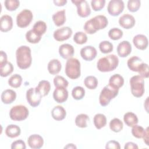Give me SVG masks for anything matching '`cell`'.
<instances>
[{"instance_id": "obj_24", "label": "cell", "mask_w": 149, "mask_h": 149, "mask_svg": "<svg viewBox=\"0 0 149 149\" xmlns=\"http://www.w3.org/2000/svg\"><path fill=\"white\" fill-rule=\"evenodd\" d=\"M62 65L61 62L56 59H53L51 60L47 66V69L48 72L53 75L57 74L61 70Z\"/></svg>"}, {"instance_id": "obj_44", "label": "cell", "mask_w": 149, "mask_h": 149, "mask_svg": "<svg viewBox=\"0 0 149 149\" xmlns=\"http://www.w3.org/2000/svg\"><path fill=\"white\" fill-rule=\"evenodd\" d=\"M54 84L55 87H62L66 88L68 86L69 82L63 77L57 75L54 79Z\"/></svg>"}, {"instance_id": "obj_34", "label": "cell", "mask_w": 149, "mask_h": 149, "mask_svg": "<svg viewBox=\"0 0 149 149\" xmlns=\"http://www.w3.org/2000/svg\"><path fill=\"white\" fill-rule=\"evenodd\" d=\"M98 80L93 76H87L84 80V84L85 86L90 90H94L97 88L98 86Z\"/></svg>"}, {"instance_id": "obj_40", "label": "cell", "mask_w": 149, "mask_h": 149, "mask_svg": "<svg viewBox=\"0 0 149 149\" xmlns=\"http://www.w3.org/2000/svg\"><path fill=\"white\" fill-rule=\"evenodd\" d=\"M123 31L118 28H112L108 31V36L112 40H118L123 36Z\"/></svg>"}, {"instance_id": "obj_13", "label": "cell", "mask_w": 149, "mask_h": 149, "mask_svg": "<svg viewBox=\"0 0 149 149\" xmlns=\"http://www.w3.org/2000/svg\"><path fill=\"white\" fill-rule=\"evenodd\" d=\"M80 53L81 58L86 61H93L95 58L97 54L96 49L91 45H87L83 47L80 49Z\"/></svg>"}, {"instance_id": "obj_42", "label": "cell", "mask_w": 149, "mask_h": 149, "mask_svg": "<svg viewBox=\"0 0 149 149\" xmlns=\"http://www.w3.org/2000/svg\"><path fill=\"white\" fill-rule=\"evenodd\" d=\"M131 132H132V135L134 137L137 139H141L144 135L146 129H144L141 126L136 125L132 127Z\"/></svg>"}, {"instance_id": "obj_46", "label": "cell", "mask_w": 149, "mask_h": 149, "mask_svg": "<svg viewBox=\"0 0 149 149\" xmlns=\"http://www.w3.org/2000/svg\"><path fill=\"white\" fill-rule=\"evenodd\" d=\"M105 0H92L91 1V5L94 11L101 10L105 6Z\"/></svg>"}, {"instance_id": "obj_15", "label": "cell", "mask_w": 149, "mask_h": 149, "mask_svg": "<svg viewBox=\"0 0 149 149\" xmlns=\"http://www.w3.org/2000/svg\"><path fill=\"white\" fill-rule=\"evenodd\" d=\"M136 23V20L133 16L130 14H125L119 19V25L125 29L132 28Z\"/></svg>"}, {"instance_id": "obj_22", "label": "cell", "mask_w": 149, "mask_h": 149, "mask_svg": "<svg viewBox=\"0 0 149 149\" xmlns=\"http://www.w3.org/2000/svg\"><path fill=\"white\" fill-rule=\"evenodd\" d=\"M143 63V62L141 58L137 56H133L127 60V65L130 70L138 72Z\"/></svg>"}, {"instance_id": "obj_3", "label": "cell", "mask_w": 149, "mask_h": 149, "mask_svg": "<svg viewBox=\"0 0 149 149\" xmlns=\"http://www.w3.org/2000/svg\"><path fill=\"white\" fill-rule=\"evenodd\" d=\"M118 64V56L114 54H111L100 58L97 63V68L101 72H108L115 70Z\"/></svg>"}, {"instance_id": "obj_36", "label": "cell", "mask_w": 149, "mask_h": 149, "mask_svg": "<svg viewBox=\"0 0 149 149\" xmlns=\"http://www.w3.org/2000/svg\"><path fill=\"white\" fill-rule=\"evenodd\" d=\"M22 83V77L20 74H15L8 80L9 85L13 88L19 87Z\"/></svg>"}, {"instance_id": "obj_29", "label": "cell", "mask_w": 149, "mask_h": 149, "mask_svg": "<svg viewBox=\"0 0 149 149\" xmlns=\"http://www.w3.org/2000/svg\"><path fill=\"white\" fill-rule=\"evenodd\" d=\"M109 84L119 89L124 84V79L119 74H115L111 76L109 79Z\"/></svg>"}, {"instance_id": "obj_51", "label": "cell", "mask_w": 149, "mask_h": 149, "mask_svg": "<svg viewBox=\"0 0 149 149\" xmlns=\"http://www.w3.org/2000/svg\"><path fill=\"white\" fill-rule=\"evenodd\" d=\"M139 148L137 144L133 142H127L125 144L124 148L125 149H137Z\"/></svg>"}, {"instance_id": "obj_16", "label": "cell", "mask_w": 149, "mask_h": 149, "mask_svg": "<svg viewBox=\"0 0 149 149\" xmlns=\"http://www.w3.org/2000/svg\"><path fill=\"white\" fill-rule=\"evenodd\" d=\"M27 143L31 148L39 149L41 148L44 144V139L40 135L34 134L28 137Z\"/></svg>"}, {"instance_id": "obj_4", "label": "cell", "mask_w": 149, "mask_h": 149, "mask_svg": "<svg viewBox=\"0 0 149 149\" xmlns=\"http://www.w3.org/2000/svg\"><path fill=\"white\" fill-rule=\"evenodd\" d=\"M65 74L71 79H76L80 76V62L77 58L68 59L65 65Z\"/></svg>"}, {"instance_id": "obj_28", "label": "cell", "mask_w": 149, "mask_h": 149, "mask_svg": "<svg viewBox=\"0 0 149 149\" xmlns=\"http://www.w3.org/2000/svg\"><path fill=\"white\" fill-rule=\"evenodd\" d=\"M123 120L125 124L129 127H133L138 123L139 120L137 115L132 112H126L123 116Z\"/></svg>"}, {"instance_id": "obj_12", "label": "cell", "mask_w": 149, "mask_h": 149, "mask_svg": "<svg viewBox=\"0 0 149 149\" xmlns=\"http://www.w3.org/2000/svg\"><path fill=\"white\" fill-rule=\"evenodd\" d=\"M72 29L66 26L56 30L54 32L53 37L58 41H63L69 39L72 36Z\"/></svg>"}, {"instance_id": "obj_7", "label": "cell", "mask_w": 149, "mask_h": 149, "mask_svg": "<svg viewBox=\"0 0 149 149\" xmlns=\"http://www.w3.org/2000/svg\"><path fill=\"white\" fill-rule=\"evenodd\" d=\"M29 111L26 107L23 105H18L13 107L9 111L10 118L15 121H22L25 120L29 116Z\"/></svg>"}, {"instance_id": "obj_39", "label": "cell", "mask_w": 149, "mask_h": 149, "mask_svg": "<svg viewBox=\"0 0 149 149\" xmlns=\"http://www.w3.org/2000/svg\"><path fill=\"white\" fill-rule=\"evenodd\" d=\"M13 71V65L9 62H8L3 66L0 67V75L1 77H7Z\"/></svg>"}, {"instance_id": "obj_43", "label": "cell", "mask_w": 149, "mask_h": 149, "mask_svg": "<svg viewBox=\"0 0 149 149\" xmlns=\"http://www.w3.org/2000/svg\"><path fill=\"white\" fill-rule=\"evenodd\" d=\"M4 5L8 10L14 11L19 7L20 2L17 0H6L4 1Z\"/></svg>"}, {"instance_id": "obj_8", "label": "cell", "mask_w": 149, "mask_h": 149, "mask_svg": "<svg viewBox=\"0 0 149 149\" xmlns=\"http://www.w3.org/2000/svg\"><path fill=\"white\" fill-rule=\"evenodd\" d=\"M33 18V15L31 10L26 9H23L17 15V26L20 28L26 27L30 24Z\"/></svg>"}, {"instance_id": "obj_23", "label": "cell", "mask_w": 149, "mask_h": 149, "mask_svg": "<svg viewBox=\"0 0 149 149\" xmlns=\"http://www.w3.org/2000/svg\"><path fill=\"white\" fill-rule=\"evenodd\" d=\"M51 115L54 119L58 121L62 120L65 118L66 112L63 107L61 105H57L54 107L52 109Z\"/></svg>"}, {"instance_id": "obj_53", "label": "cell", "mask_w": 149, "mask_h": 149, "mask_svg": "<svg viewBox=\"0 0 149 149\" xmlns=\"http://www.w3.org/2000/svg\"><path fill=\"white\" fill-rule=\"evenodd\" d=\"M54 3L56 6H64L66 3L67 1L66 0H59V1H54Z\"/></svg>"}, {"instance_id": "obj_26", "label": "cell", "mask_w": 149, "mask_h": 149, "mask_svg": "<svg viewBox=\"0 0 149 149\" xmlns=\"http://www.w3.org/2000/svg\"><path fill=\"white\" fill-rule=\"evenodd\" d=\"M36 89L41 93L42 97H45L48 94L51 90L50 83L48 80H41L36 87Z\"/></svg>"}, {"instance_id": "obj_18", "label": "cell", "mask_w": 149, "mask_h": 149, "mask_svg": "<svg viewBox=\"0 0 149 149\" xmlns=\"http://www.w3.org/2000/svg\"><path fill=\"white\" fill-rule=\"evenodd\" d=\"M74 53L73 47L69 44H63L59 48V54L61 56L66 59L72 58Z\"/></svg>"}, {"instance_id": "obj_11", "label": "cell", "mask_w": 149, "mask_h": 149, "mask_svg": "<svg viewBox=\"0 0 149 149\" xmlns=\"http://www.w3.org/2000/svg\"><path fill=\"white\" fill-rule=\"evenodd\" d=\"M72 2L77 7V12L81 17H86L91 13V9L86 0H72Z\"/></svg>"}, {"instance_id": "obj_9", "label": "cell", "mask_w": 149, "mask_h": 149, "mask_svg": "<svg viewBox=\"0 0 149 149\" xmlns=\"http://www.w3.org/2000/svg\"><path fill=\"white\" fill-rule=\"evenodd\" d=\"M42 95L36 88H30L26 91V100L29 105L33 107L38 106L42 99Z\"/></svg>"}, {"instance_id": "obj_32", "label": "cell", "mask_w": 149, "mask_h": 149, "mask_svg": "<svg viewBox=\"0 0 149 149\" xmlns=\"http://www.w3.org/2000/svg\"><path fill=\"white\" fill-rule=\"evenodd\" d=\"M89 120V117L87 114L80 113L77 115L75 118L76 125L80 128H85L87 126V122Z\"/></svg>"}, {"instance_id": "obj_21", "label": "cell", "mask_w": 149, "mask_h": 149, "mask_svg": "<svg viewBox=\"0 0 149 149\" xmlns=\"http://www.w3.org/2000/svg\"><path fill=\"white\" fill-rule=\"evenodd\" d=\"M1 101L5 104H12L16 98V92L11 89H6L1 94Z\"/></svg>"}, {"instance_id": "obj_17", "label": "cell", "mask_w": 149, "mask_h": 149, "mask_svg": "<svg viewBox=\"0 0 149 149\" xmlns=\"http://www.w3.org/2000/svg\"><path fill=\"white\" fill-rule=\"evenodd\" d=\"M132 52V45L128 41L120 42L117 47V53L122 58L127 56Z\"/></svg>"}, {"instance_id": "obj_20", "label": "cell", "mask_w": 149, "mask_h": 149, "mask_svg": "<svg viewBox=\"0 0 149 149\" xmlns=\"http://www.w3.org/2000/svg\"><path fill=\"white\" fill-rule=\"evenodd\" d=\"M13 27L12 17L8 15H4L0 19V30L2 32L10 31Z\"/></svg>"}, {"instance_id": "obj_27", "label": "cell", "mask_w": 149, "mask_h": 149, "mask_svg": "<svg viewBox=\"0 0 149 149\" xmlns=\"http://www.w3.org/2000/svg\"><path fill=\"white\" fill-rule=\"evenodd\" d=\"M21 133L20 127L16 125H9L5 129L6 135L10 138H15L18 137Z\"/></svg>"}, {"instance_id": "obj_33", "label": "cell", "mask_w": 149, "mask_h": 149, "mask_svg": "<svg viewBox=\"0 0 149 149\" xmlns=\"http://www.w3.org/2000/svg\"><path fill=\"white\" fill-rule=\"evenodd\" d=\"M109 128L115 133L120 132L123 128V122L118 118H113L109 122Z\"/></svg>"}, {"instance_id": "obj_47", "label": "cell", "mask_w": 149, "mask_h": 149, "mask_svg": "<svg viewBox=\"0 0 149 149\" xmlns=\"http://www.w3.org/2000/svg\"><path fill=\"white\" fill-rule=\"evenodd\" d=\"M148 65L146 63H143L141 68H140L138 73L143 78H148L149 76L148 73Z\"/></svg>"}, {"instance_id": "obj_1", "label": "cell", "mask_w": 149, "mask_h": 149, "mask_svg": "<svg viewBox=\"0 0 149 149\" xmlns=\"http://www.w3.org/2000/svg\"><path fill=\"white\" fill-rule=\"evenodd\" d=\"M108 24V21L106 16L99 15L87 20L84 25V29L87 33L93 34L100 30L105 29Z\"/></svg>"}, {"instance_id": "obj_38", "label": "cell", "mask_w": 149, "mask_h": 149, "mask_svg": "<svg viewBox=\"0 0 149 149\" xmlns=\"http://www.w3.org/2000/svg\"><path fill=\"white\" fill-rule=\"evenodd\" d=\"M100 51L103 54H108L113 51V44L108 41H103L99 44Z\"/></svg>"}, {"instance_id": "obj_50", "label": "cell", "mask_w": 149, "mask_h": 149, "mask_svg": "<svg viewBox=\"0 0 149 149\" xmlns=\"http://www.w3.org/2000/svg\"><path fill=\"white\" fill-rule=\"evenodd\" d=\"M7 62H8V61H7L6 54L3 51H1V52H0V67L3 66Z\"/></svg>"}, {"instance_id": "obj_52", "label": "cell", "mask_w": 149, "mask_h": 149, "mask_svg": "<svg viewBox=\"0 0 149 149\" xmlns=\"http://www.w3.org/2000/svg\"><path fill=\"white\" fill-rule=\"evenodd\" d=\"M144 142L146 144L147 146H148V127H147L146 129V132L144 136L143 137Z\"/></svg>"}, {"instance_id": "obj_5", "label": "cell", "mask_w": 149, "mask_h": 149, "mask_svg": "<svg viewBox=\"0 0 149 149\" xmlns=\"http://www.w3.org/2000/svg\"><path fill=\"white\" fill-rule=\"evenodd\" d=\"M119 93V89L110 84L105 86L101 90L99 96V102L102 107L107 106L111 100L115 98Z\"/></svg>"}, {"instance_id": "obj_54", "label": "cell", "mask_w": 149, "mask_h": 149, "mask_svg": "<svg viewBox=\"0 0 149 149\" xmlns=\"http://www.w3.org/2000/svg\"><path fill=\"white\" fill-rule=\"evenodd\" d=\"M64 148H70V149L72 148V149H73V148H77V147L74 144H73L72 143H70V144H68L66 146H65Z\"/></svg>"}, {"instance_id": "obj_6", "label": "cell", "mask_w": 149, "mask_h": 149, "mask_svg": "<svg viewBox=\"0 0 149 149\" xmlns=\"http://www.w3.org/2000/svg\"><path fill=\"white\" fill-rule=\"evenodd\" d=\"M129 82L133 95L137 98L142 97L145 91L143 78L140 75H135L130 78Z\"/></svg>"}, {"instance_id": "obj_14", "label": "cell", "mask_w": 149, "mask_h": 149, "mask_svg": "<svg viewBox=\"0 0 149 149\" xmlns=\"http://www.w3.org/2000/svg\"><path fill=\"white\" fill-rule=\"evenodd\" d=\"M53 98L58 103H63L65 102L68 98V91L66 88L59 87H56L53 93Z\"/></svg>"}, {"instance_id": "obj_48", "label": "cell", "mask_w": 149, "mask_h": 149, "mask_svg": "<svg viewBox=\"0 0 149 149\" xmlns=\"http://www.w3.org/2000/svg\"><path fill=\"white\" fill-rule=\"evenodd\" d=\"M10 147L12 149H25L26 148V146L24 141H23L22 140H17L12 143Z\"/></svg>"}, {"instance_id": "obj_35", "label": "cell", "mask_w": 149, "mask_h": 149, "mask_svg": "<svg viewBox=\"0 0 149 149\" xmlns=\"http://www.w3.org/2000/svg\"><path fill=\"white\" fill-rule=\"evenodd\" d=\"M26 40L31 44H37L41 39V37L36 33L32 29L29 30L26 34Z\"/></svg>"}, {"instance_id": "obj_31", "label": "cell", "mask_w": 149, "mask_h": 149, "mask_svg": "<svg viewBox=\"0 0 149 149\" xmlns=\"http://www.w3.org/2000/svg\"><path fill=\"white\" fill-rule=\"evenodd\" d=\"M47 26L45 22L42 20L36 22L34 24L32 30L40 36H42L47 31Z\"/></svg>"}, {"instance_id": "obj_45", "label": "cell", "mask_w": 149, "mask_h": 149, "mask_svg": "<svg viewBox=\"0 0 149 149\" xmlns=\"http://www.w3.org/2000/svg\"><path fill=\"white\" fill-rule=\"evenodd\" d=\"M141 5V2L139 0H129L127 2V9L131 12H137Z\"/></svg>"}, {"instance_id": "obj_41", "label": "cell", "mask_w": 149, "mask_h": 149, "mask_svg": "<svg viewBox=\"0 0 149 149\" xmlns=\"http://www.w3.org/2000/svg\"><path fill=\"white\" fill-rule=\"evenodd\" d=\"M73 41L77 44H84L87 41V36L84 32L77 31L73 36Z\"/></svg>"}, {"instance_id": "obj_19", "label": "cell", "mask_w": 149, "mask_h": 149, "mask_svg": "<svg viewBox=\"0 0 149 149\" xmlns=\"http://www.w3.org/2000/svg\"><path fill=\"white\" fill-rule=\"evenodd\" d=\"M133 42L134 45L139 49L144 50L148 45V41L147 37L143 34H137L133 38Z\"/></svg>"}, {"instance_id": "obj_25", "label": "cell", "mask_w": 149, "mask_h": 149, "mask_svg": "<svg viewBox=\"0 0 149 149\" xmlns=\"http://www.w3.org/2000/svg\"><path fill=\"white\" fill-rule=\"evenodd\" d=\"M52 20L55 26L59 27L64 24L66 22L65 10H61L55 13L52 17Z\"/></svg>"}, {"instance_id": "obj_30", "label": "cell", "mask_w": 149, "mask_h": 149, "mask_svg": "<svg viewBox=\"0 0 149 149\" xmlns=\"http://www.w3.org/2000/svg\"><path fill=\"white\" fill-rule=\"evenodd\" d=\"M93 122L95 127L97 129H100L105 126L107 124V118L102 113H97L94 116Z\"/></svg>"}, {"instance_id": "obj_10", "label": "cell", "mask_w": 149, "mask_h": 149, "mask_svg": "<svg viewBox=\"0 0 149 149\" xmlns=\"http://www.w3.org/2000/svg\"><path fill=\"white\" fill-rule=\"evenodd\" d=\"M124 2L121 0H111L109 2L107 10L109 14L113 16L119 15L123 10Z\"/></svg>"}, {"instance_id": "obj_37", "label": "cell", "mask_w": 149, "mask_h": 149, "mask_svg": "<svg viewBox=\"0 0 149 149\" xmlns=\"http://www.w3.org/2000/svg\"><path fill=\"white\" fill-rule=\"evenodd\" d=\"M72 95L74 100H80L85 95V90L81 86H76L72 90Z\"/></svg>"}, {"instance_id": "obj_2", "label": "cell", "mask_w": 149, "mask_h": 149, "mask_svg": "<svg viewBox=\"0 0 149 149\" xmlns=\"http://www.w3.org/2000/svg\"><path fill=\"white\" fill-rule=\"evenodd\" d=\"M16 58L17 65L20 69L29 68L32 62L31 49L26 45L19 47L16 51Z\"/></svg>"}, {"instance_id": "obj_49", "label": "cell", "mask_w": 149, "mask_h": 149, "mask_svg": "<svg viewBox=\"0 0 149 149\" xmlns=\"http://www.w3.org/2000/svg\"><path fill=\"white\" fill-rule=\"evenodd\" d=\"M105 148H115V149H120V146L119 143L115 140H110L108 141L105 146Z\"/></svg>"}]
</instances>
